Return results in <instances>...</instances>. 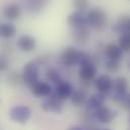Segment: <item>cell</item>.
I'll use <instances>...</instances> for the list:
<instances>
[{"mask_svg":"<svg viewBox=\"0 0 130 130\" xmlns=\"http://www.w3.org/2000/svg\"><path fill=\"white\" fill-rule=\"evenodd\" d=\"M87 22H88V26L94 28V29H102L108 20L107 17V13L101 9V8H92L90 9L87 14Z\"/></svg>","mask_w":130,"mask_h":130,"instance_id":"6da1fadb","label":"cell"},{"mask_svg":"<svg viewBox=\"0 0 130 130\" xmlns=\"http://www.w3.org/2000/svg\"><path fill=\"white\" fill-rule=\"evenodd\" d=\"M39 65L35 62H28L26 63L21 73L22 82L29 88L39 82Z\"/></svg>","mask_w":130,"mask_h":130,"instance_id":"7a4b0ae2","label":"cell"},{"mask_svg":"<svg viewBox=\"0 0 130 130\" xmlns=\"http://www.w3.org/2000/svg\"><path fill=\"white\" fill-rule=\"evenodd\" d=\"M129 88V82L125 77H118L114 80L113 83V99L118 103L127 102V91Z\"/></svg>","mask_w":130,"mask_h":130,"instance_id":"3957f363","label":"cell"},{"mask_svg":"<svg viewBox=\"0 0 130 130\" xmlns=\"http://www.w3.org/2000/svg\"><path fill=\"white\" fill-rule=\"evenodd\" d=\"M9 117L18 124H25L31 117V109L25 105H16L10 109Z\"/></svg>","mask_w":130,"mask_h":130,"instance_id":"277c9868","label":"cell"},{"mask_svg":"<svg viewBox=\"0 0 130 130\" xmlns=\"http://www.w3.org/2000/svg\"><path fill=\"white\" fill-rule=\"evenodd\" d=\"M63 100H61L58 96L52 93V95L45 97L41 104L40 107L45 112H52V113H61L63 111Z\"/></svg>","mask_w":130,"mask_h":130,"instance_id":"5b68a950","label":"cell"},{"mask_svg":"<svg viewBox=\"0 0 130 130\" xmlns=\"http://www.w3.org/2000/svg\"><path fill=\"white\" fill-rule=\"evenodd\" d=\"M113 83H114V80L109 75L104 74L99 76L95 80L94 86L98 93L107 96L113 91Z\"/></svg>","mask_w":130,"mask_h":130,"instance_id":"8992f818","label":"cell"},{"mask_svg":"<svg viewBox=\"0 0 130 130\" xmlns=\"http://www.w3.org/2000/svg\"><path fill=\"white\" fill-rule=\"evenodd\" d=\"M79 55H80V51L77 47L72 45L67 46L61 54V61L64 66L73 67L74 65H77Z\"/></svg>","mask_w":130,"mask_h":130,"instance_id":"52a82bcc","label":"cell"},{"mask_svg":"<svg viewBox=\"0 0 130 130\" xmlns=\"http://www.w3.org/2000/svg\"><path fill=\"white\" fill-rule=\"evenodd\" d=\"M74 91H75V89H74L73 85L69 81L62 80L58 85L55 86L54 94L56 96H58L61 100L65 101V100H68V99H71Z\"/></svg>","mask_w":130,"mask_h":130,"instance_id":"ba28073f","label":"cell"},{"mask_svg":"<svg viewBox=\"0 0 130 130\" xmlns=\"http://www.w3.org/2000/svg\"><path fill=\"white\" fill-rule=\"evenodd\" d=\"M16 45L18 50H20L23 53H30L35 50L36 47V39L32 35L29 34H22L18 37L16 41Z\"/></svg>","mask_w":130,"mask_h":130,"instance_id":"9c48e42d","label":"cell"},{"mask_svg":"<svg viewBox=\"0 0 130 130\" xmlns=\"http://www.w3.org/2000/svg\"><path fill=\"white\" fill-rule=\"evenodd\" d=\"M67 22H68V24L72 28H80V27L88 26L86 14L84 12H80V11H74V12H72L68 16Z\"/></svg>","mask_w":130,"mask_h":130,"instance_id":"30bf717a","label":"cell"},{"mask_svg":"<svg viewBox=\"0 0 130 130\" xmlns=\"http://www.w3.org/2000/svg\"><path fill=\"white\" fill-rule=\"evenodd\" d=\"M115 114L116 113L113 112L109 107L104 105L97 109L96 111H94V118L100 123L108 124L113 121V119L115 118Z\"/></svg>","mask_w":130,"mask_h":130,"instance_id":"8fae6325","label":"cell"},{"mask_svg":"<svg viewBox=\"0 0 130 130\" xmlns=\"http://www.w3.org/2000/svg\"><path fill=\"white\" fill-rule=\"evenodd\" d=\"M31 93L33 94V96L38 98H45L50 95H52V93L54 92L53 86L47 83V82H42L39 81L37 82L35 85H33L30 88Z\"/></svg>","mask_w":130,"mask_h":130,"instance_id":"7c38bea8","label":"cell"},{"mask_svg":"<svg viewBox=\"0 0 130 130\" xmlns=\"http://www.w3.org/2000/svg\"><path fill=\"white\" fill-rule=\"evenodd\" d=\"M97 67L92 62V63L81 66L80 69H79L78 74H79V77L82 81L90 82V81L95 79V77L97 75Z\"/></svg>","mask_w":130,"mask_h":130,"instance_id":"4fadbf2b","label":"cell"},{"mask_svg":"<svg viewBox=\"0 0 130 130\" xmlns=\"http://www.w3.org/2000/svg\"><path fill=\"white\" fill-rule=\"evenodd\" d=\"M104 54L107 60H113V61H120L123 58L124 52L121 50V47L118 44L115 43H109L104 48Z\"/></svg>","mask_w":130,"mask_h":130,"instance_id":"5bb4252c","label":"cell"},{"mask_svg":"<svg viewBox=\"0 0 130 130\" xmlns=\"http://www.w3.org/2000/svg\"><path fill=\"white\" fill-rule=\"evenodd\" d=\"M2 14L9 21H13V20H16V19H18L20 17V15H21V8L16 3H10V4L6 5L3 8Z\"/></svg>","mask_w":130,"mask_h":130,"instance_id":"9a60e30c","label":"cell"},{"mask_svg":"<svg viewBox=\"0 0 130 130\" xmlns=\"http://www.w3.org/2000/svg\"><path fill=\"white\" fill-rule=\"evenodd\" d=\"M106 101V96L100 93H96L88 97L86 102V108L88 111H96L100 107L104 106V103Z\"/></svg>","mask_w":130,"mask_h":130,"instance_id":"2e32d148","label":"cell"},{"mask_svg":"<svg viewBox=\"0 0 130 130\" xmlns=\"http://www.w3.org/2000/svg\"><path fill=\"white\" fill-rule=\"evenodd\" d=\"M50 2L51 0H25L24 5L29 13L36 14L41 12L50 4Z\"/></svg>","mask_w":130,"mask_h":130,"instance_id":"e0dca14e","label":"cell"},{"mask_svg":"<svg viewBox=\"0 0 130 130\" xmlns=\"http://www.w3.org/2000/svg\"><path fill=\"white\" fill-rule=\"evenodd\" d=\"M112 30L114 32L119 33V35L124 32L130 33V16H120L117 19V22L113 25Z\"/></svg>","mask_w":130,"mask_h":130,"instance_id":"ac0fdd59","label":"cell"},{"mask_svg":"<svg viewBox=\"0 0 130 130\" xmlns=\"http://www.w3.org/2000/svg\"><path fill=\"white\" fill-rule=\"evenodd\" d=\"M90 37V30H89V26H84V27H80V28H74L73 30V39L75 40V42L83 44L86 43L88 41Z\"/></svg>","mask_w":130,"mask_h":130,"instance_id":"d6986e66","label":"cell"},{"mask_svg":"<svg viewBox=\"0 0 130 130\" xmlns=\"http://www.w3.org/2000/svg\"><path fill=\"white\" fill-rule=\"evenodd\" d=\"M16 27L11 22H3L0 23V37L9 39L16 34Z\"/></svg>","mask_w":130,"mask_h":130,"instance_id":"ffe728a7","label":"cell"},{"mask_svg":"<svg viewBox=\"0 0 130 130\" xmlns=\"http://www.w3.org/2000/svg\"><path fill=\"white\" fill-rule=\"evenodd\" d=\"M87 100H88V97H87L86 93L81 89L75 90L71 97V101L75 106H81L83 104H86Z\"/></svg>","mask_w":130,"mask_h":130,"instance_id":"44dd1931","label":"cell"},{"mask_svg":"<svg viewBox=\"0 0 130 130\" xmlns=\"http://www.w3.org/2000/svg\"><path fill=\"white\" fill-rule=\"evenodd\" d=\"M118 45L124 53L130 52V33L124 32L118 37Z\"/></svg>","mask_w":130,"mask_h":130,"instance_id":"7402d4cb","label":"cell"},{"mask_svg":"<svg viewBox=\"0 0 130 130\" xmlns=\"http://www.w3.org/2000/svg\"><path fill=\"white\" fill-rule=\"evenodd\" d=\"M45 76H46V79L50 82H52L53 84H55V86L58 85L63 80L62 77H61V74L56 69H48V70H46Z\"/></svg>","mask_w":130,"mask_h":130,"instance_id":"603a6c76","label":"cell"},{"mask_svg":"<svg viewBox=\"0 0 130 130\" xmlns=\"http://www.w3.org/2000/svg\"><path fill=\"white\" fill-rule=\"evenodd\" d=\"M73 6L76 11L85 13V11L89 7V0H73Z\"/></svg>","mask_w":130,"mask_h":130,"instance_id":"cb8c5ba5","label":"cell"},{"mask_svg":"<svg viewBox=\"0 0 130 130\" xmlns=\"http://www.w3.org/2000/svg\"><path fill=\"white\" fill-rule=\"evenodd\" d=\"M105 69L109 73H116L120 69V61H113V60H107L105 62Z\"/></svg>","mask_w":130,"mask_h":130,"instance_id":"d4e9b609","label":"cell"},{"mask_svg":"<svg viewBox=\"0 0 130 130\" xmlns=\"http://www.w3.org/2000/svg\"><path fill=\"white\" fill-rule=\"evenodd\" d=\"M89 63H92V58H91V56H90L88 53H86V52L80 51V55H79V59H78L77 65H79L81 67V66L89 64Z\"/></svg>","mask_w":130,"mask_h":130,"instance_id":"484cf974","label":"cell"},{"mask_svg":"<svg viewBox=\"0 0 130 130\" xmlns=\"http://www.w3.org/2000/svg\"><path fill=\"white\" fill-rule=\"evenodd\" d=\"M18 73H12L8 76V83H10L11 85H18L19 82H22V77L21 74L17 75Z\"/></svg>","mask_w":130,"mask_h":130,"instance_id":"4316f807","label":"cell"},{"mask_svg":"<svg viewBox=\"0 0 130 130\" xmlns=\"http://www.w3.org/2000/svg\"><path fill=\"white\" fill-rule=\"evenodd\" d=\"M8 67H9V62H8L7 58L0 55V72L6 71L8 69Z\"/></svg>","mask_w":130,"mask_h":130,"instance_id":"83f0119b","label":"cell"},{"mask_svg":"<svg viewBox=\"0 0 130 130\" xmlns=\"http://www.w3.org/2000/svg\"><path fill=\"white\" fill-rule=\"evenodd\" d=\"M68 130H84L82 127H80V126H73V127H70Z\"/></svg>","mask_w":130,"mask_h":130,"instance_id":"f1b7e54d","label":"cell"},{"mask_svg":"<svg viewBox=\"0 0 130 130\" xmlns=\"http://www.w3.org/2000/svg\"><path fill=\"white\" fill-rule=\"evenodd\" d=\"M87 130H98V129L96 128V127H88Z\"/></svg>","mask_w":130,"mask_h":130,"instance_id":"f546056e","label":"cell"},{"mask_svg":"<svg viewBox=\"0 0 130 130\" xmlns=\"http://www.w3.org/2000/svg\"><path fill=\"white\" fill-rule=\"evenodd\" d=\"M127 104H128V106L130 107V95L128 96V98H127Z\"/></svg>","mask_w":130,"mask_h":130,"instance_id":"4dcf8cb0","label":"cell"},{"mask_svg":"<svg viewBox=\"0 0 130 130\" xmlns=\"http://www.w3.org/2000/svg\"><path fill=\"white\" fill-rule=\"evenodd\" d=\"M102 130H110V129H102Z\"/></svg>","mask_w":130,"mask_h":130,"instance_id":"1f68e13d","label":"cell"},{"mask_svg":"<svg viewBox=\"0 0 130 130\" xmlns=\"http://www.w3.org/2000/svg\"><path fill=\"white\" fill-rule=\"evenodd\" d=\"M129 69H130V63H129Z\"/></svg>","mask_w":130,"mask_h":130,"instance_id":"d6a6232c","label":"cell"}]
</instances>
